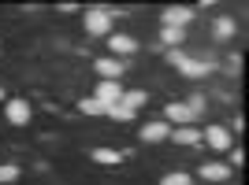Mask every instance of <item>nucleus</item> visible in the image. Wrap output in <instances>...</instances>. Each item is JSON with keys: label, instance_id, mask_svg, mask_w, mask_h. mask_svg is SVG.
Masks as SVG:
<instances>
[{"label": "nucleus", "instance_id": "obj_16", "mask_svg": "<svg viewBox=\"0 0 249 185\" xmlns=\"http://www.w3.org/2000/svg\"><path fill=\"white\" fill-rule=\"evenodd\" d=\"M108 115H112L115 123H130V119H134V111H130L126 104H112V108H108Z\"/></svg>", "mask_w": 249, "mask_h": 185}, {"label": "nucleus", "instance_id": "obj_3", "mask_svg": "<svg viewBox=\"0 0 249 185\" xmlns=\"http://www.w3.org/2000/svg\"><path fill=\"white\" fill-rule=\"evenodd\" d=\"M201 141H208L216 152H227V148H231V134L223 130V126H208V130H201Z\"/></svg>", "mask_w": 249, "mask_h": 185}, {"label": "nucleus", "instance_id": "obj_6", "mask_svg": "<svg viewBox=\"0 0 249 185\" xmlns=\"http://www.w3.org/2000/svg\"><path fill=\"white\" fill-rule=\"evenodd\" d=\"M190 19H194V11H190V8H167L164 11V26H171V30H182Z\"/></svg>", "mask_w": 249, "mask_h": 185}, {"label": "nucleus", "instance_id": "obj_22", "mask_svg": "<svg viewBox=\"0 0 249 185\" xmlns=\"http://www.w3.org/2000/svg\"><path fill=\"white\" fill-rule=\"evenodd\" d=\"M231 163L242 167V163H246V152H242V148H234V152H231ZM231 163H227V167H231Z\"/></svg>", "mask_w": 249, "mask_h": 185}, {"label": "nucleus", "instance_id": "obj_23", "mask_svg": "<svg viewBox=\"0 0 249 185\" xmlns=\"http://www.w3.org/2000/svg\"><path fill=\"white\" fill-rule=\"evenodd\" d=\"M0 100H4V89H0Z\"/></svg>", "mask_w": 249, "mask_h": 185}, {"label": "nucleus", "instance_id": "obj_7", "mask_svg": "<svg viewBox=\"0 0 249 185\" xmlns=\"http://www.w3.org/2000/svg\"><path fill=\"white\" fill-rule=\"evenodd\" d=\"M108 48H112L115 56H130V52L138 48V41L130 33H112V37H108Z\"/></svg>", "mask_w": 249, "mask_h": 185}, {"label": "nucleus", "instance_id": "obj_8", "mask_svg": "<svg viewBox=\"0 0 249 185\" xmlns=\"http://www.w3.org/2000/svg\"><path fill=\"white\" fill-rule=\"evenodd\" d=\"M167 134H171V126H167V123H145V126H142V141H149V144L167 141Z\"/></svg>", "mask_w": 249, "mask_h": 185}, {"label": "nucleus", "instance_id": "obj_19", "mask_svg": "<svg viewBox=\"0 0 249 185\" xmlns=\"http://www.w3.org/2000/svg\"><path fill=\"white\" fill-rule=\"evenodd\" d=\"M160 185H190V174H182V170H171V174L160 178Z\"/></svg>", "mask_w": 249, "mask_h": 185}, {"label": "nucleus", "instance_id": "obj_13", "mask_svg": "<svg viewBox=\"0 0 249 185\" xmlns=\"http://www.w3.org/2000/svg\"><path fill=\"white\" fill-rule=\"evenodd\" d=\"M93 159H97L101 167H115L119 159H123V155L115 152V148H93Z\"/></svg>", "mask_w": 249, "mask_h": 185}, {"label": "nucleus", "instance_id": "obj_15", "mask_svg": "<svg viewBox=\"0 0 249 185\" xmlns=\"http://www.w3.org/2000/svg\"><path fill=\"white\" fill-rule=\"evenodd\" d=\"M78 111H82V115H108V108H104L101 100L89 96V100H78Z\"/></svg>", "mask_w": 249, "mask_h": 185}, {"label": "nucleus", "instance_id": "obj_12", "mask_svg": "<svg viewBox=\"0 0 249 185\" xmlns=\"http://www.w3.org/2000/svg\"><path fill=\"white\" fill-rule=\"evenodd\" d=\"M164 115H167V123H175V126H186L190 119H194V115L186 111V104H167Z\"/></svg>", "mask_w": 249, "mask_h": 185}, {"label": "nucleus", "instance_id": "obj_17", "mask_svg": "<svg viewBox=\"0 0 249 185\" xmlns=\"http://www.w3.org/2000/svg\"><path fill=\"white\" fill-rule=\"evenodd\" d=\"M160 37H164V45H167V48H178L186 33H182V30H171V26H164V33H160Z\"/></svg>", "mask_w": 249, "mask_h": 185}, {"label": "nucleus", "instance_id": "obj_9", "mask_svg": "<svg viewBox=\"0 0 249 185\" xmlns=\"http://www.w3.org/2000/svg\"><path fill=\"white\" fill-rule=\"evenodd\" d=\"M167 137L175 144H201V130H194V126H175Z\"/></svg>", "mask_w": 249, "mask_h": 185}, {"label": "nucleus", "instance_id": "obj_4", "mask_svg": "<svg viewBox=\"0 0 249 185\" xmlns=\"http://www.w3.org/2000/svg\"><path fill=\"white\" fill-rule=\"evenodd\" d=\"M30 104H26V100H8V123L11 126H26V123H30Z\"/></svg>", "mask_w": 249, "mask_h": 185}, {"label": "nucleus", "instance_id": "obj_18", "mask_svg": "<svg viewBox=\"0 0 249 185\" xmlns=\"http://www.w3.org/2000/svg\"><path fill=\"white\" fill-rule=\"evenodd\" d=\"M15 178H19V167H15V163H0V185L15 182Z\"/></svg>", "mask_w": 249, "mask_h": 185}, {"label": "nucleus", "instance_id": "obj_5", "mask_svg": "<svg viewBox=\"0 0 249 185\" xmlns=\"http://www.w3.org/2000/svg\"><path fill=\"white\" fill-rule=\"evenodd\" d=\"M97 74H101V82H119V74H123V63L119 60H97Z\"/></svg>", "mask_w": 249, "mask_h": 185}, {"label": "nucleus", "instance_id": "obj_10", "mask_svg": "<svg viewBox=\"0 0 249 185\" xmlns=\"http://www.w3.org/2000/svg\"><path fill=\"white\" fill-rule=\"evenodd\" d=\"M201 178H205V182H227L231 167L227 163H205V167H201Z\"/></svg>", "mask_w": 249, "mask_h": 185}, {"label": "nucleus", "instance_id": "obj_21", "mask_svg": "<svg viewBox=\"0 0 249 185\" xmlns=\"http://www.w3.org/2000/svg\"><path fill=\"white\" fill-rule=\"evenodd\" d=\"M186 111L194 115V119H197V115L205 111V96H190V104H186Z\"/></svg>", "mask_w": 249, "mask_h": 185}, {"label": "nucleus", "instance_id": "obj_20", "mask_svg": "<svg viewBox=\"0 0 249 185\" xmlns=\"http://www.w3.org/2000/svg\"><path fill=\"white\" fill-rule=\"evenodd\" d=\"M231 33H234V22H231V19H216V37H219V41H227Z\"/></svg>", "mask_w": 249, "mask_h": 185}, {"label": "nucleus", "instance_id": "obj_14", "mask_svg": "<svg viewBox=\"0 0 249 185\" xmlns=\"http://www.w3.org/2000/svg\"><path fill=\"white\" fill-rule=\"evenodd\" d=\"M145 100H149V96H145V89H130V92H123V100H119V104H126L130 111H138V108H142Z\"/></svg>", "mask_w": 249, "mask_h": 185}, {"label": "nucleus", "instance_id": "obj_2", "mask_svg": "<svg viewBox=\"0 0 249 185\" xmlns=\"http://www.w3.org/2000/svg\"><path fill=\"white\" fill-rule=\"evenodd\" d=\"M93 100H101L104 108H112V104L123 100V85H119V82H101L97 92H93Z\"/></svg>", "mask_w": 249, "mask_h": 185}, {"label": "nucleus", "instance_id": "obj_1", "mask_svg": "<svg viewBox=\"0 0 249 185\" xmlns=\"http://www.w3.org/2000/svg\"><path fill=\"white\" fill-rule=\"evenodd\" d=\"M108 30H112V11H108V8H89V11H86V33L104 37Z\"/></svg>", "mask_w": 249, "mask_h": 185}, {"label": "nucleus", "instance_id": "obj_11", "mask_svg": "<svg viewBox=\"0 0 249 185\" xmlns=\"http://www.w3.org/2000/svg\"><path fill=\"white\" fill-rule=\"evenodd\" d=\"M178 71L190 74V78H205L208 71H212V63H201V60H182L178 63Z\"/></svg>", "mask_w": 249, "mask_h": 185}]
</instances>
